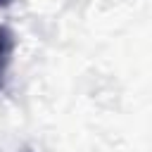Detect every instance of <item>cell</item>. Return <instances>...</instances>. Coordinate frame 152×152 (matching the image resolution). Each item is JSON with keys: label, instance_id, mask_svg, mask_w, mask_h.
<instances>
[{"label": "cell", "instance_id": "2", "mask_svg": "<svg viewBox=\"0 0 152 152\" xmlns=\"http://www.w3.org/2000/svg\"><path fill=\"white\" fill-rule=\"evenodd\" d=\"M14 0H0V10H5V7H10Z\"/></svg>", "mask_w": 152, "mask_h": 152}, {"label": "cell", "instance_id": "1", "mask_svg": "<svg viewBox=\"0 0 152 152\" xmlns=\"http://www.w3.org/2000/svg\"><path fill=\"white\" fill-rule=\"evenodd\" d=\"M12 52H14V36L7 26H0V86H2L7 66L12 62Z\"/></svg>", "mask_w": 152, "mask_h": 152}]
</instances>
